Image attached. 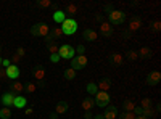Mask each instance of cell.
Listing matches in <instances>:
<instances>
[{
    "instance_id": "obj_1",
    "label": "cell",
    "mask_w": 161,
    "mask_h": 119,
    "mask_svg": "<svg viewBox=\"0 0 161 119\" xmlns=\"http://www.w3.org/2000/svg\"><path fill=\"white\" fill-rule=\"evenodd\" d=\"M61 32L64 35H73L76 31H77V23L74 18H66L63 23H61Z\"/></svg>"
},
{
    "instance_id": "obj_2",
    "label": "cell",
    "mask_w": 161,
    "mask_h": 119,
    "mask_svg": "<svg viewBox=\"0 0 161 119\" xmlns=\"http://www.w3.org/2000/svg\"><path fill=\"white\" fill-rule=\"evenodd\" d=\"M48 32H50V28L47 23H37L31 28V34L36 37H47Z\"/></svg>"
},
{
    "instance_id": "obj_3",
    "label": "cell",
    "mask_w": 161,
    "mask_h": 119,
    "mask_svg": "<svg viewBox=\"0 0 161 119\" xmlns=\"http://www.w3.org/2000/svg\"><path fill=\"white\" fill-rule=\"evenodd\" d=\"M58 57H60V60H61V58H63V60H73V58L76 57L74 47H71V45H68V44L58 47Z\"/></svg>"
},
{
    "instance_id": "obj_4",
    "label": "cell",
    "mask_w": 161,
    "mask_h": 119,
    "mask_svg": "<svg viewBox=\"0 0 161 119\" xmlns=\"http://www.w3.org/2000/svg\"><path fill=\"white\" fill-rule=\"evenodd\" d=\"M93 101H95L97 106L106 108L111 103V97H110L108 92H97V94H95V100H93Z\"/></svg>"
},
{
    "instance_id": "obj_5",
    "label": "cell",
    "mask_w": 161,
    "mask_h": 119,
    "mask_svg": "<svg viewBox=\"0 0 161 119\" xmlns=\"http://www.w3.org/2000/svg\"><path fill=\"white\" fill-rule=\"evenodd\" d=\"M108 21H110L108 24H114V26L123 24L126 21V13L121 11V10H113L110 15H108Z\"/></svg>"
},
{
    "instance_id": "obj_6",
    "label": "cell",
    "mask_w": 161,
    "mask_h": 119,
    "mask_svg": "<svg viewBox=\"0 0 161 119\" xmlns=\"http://www.w3.org/2000/svg\"><path fill=\"white\" fill-rule=\"evenodd\" d=\"M87 66V57L86 55H76L71 60V69L77 71V69H82Z\"/></svg>"
},
{
    "instance_id": "obj_7",
    "label": "cell",
    "mask_w": 161,
    "mask_h": 119,
    "mask_svg": "<svg viewBox=\"0 0 161 119\" xmlns=\"http://www.w3.org/2000/svg\"><path fill=\"white\" fill-rule=\"evenodd\" d=\"M5 71H7V77H10L11 81H16V79L19 77V74H21L19 66H16V64H10Z\"/></svg>"
},
{
    "instance_id": "obj_8",
    "label": "cell",
    "mask_w": 161,
    "mask_h": 119,
    "mask_svg": "<svg viewBox=\"0 0 161 119\" xmlns=\"http://www.w3.org/2000/svg\"><path fill=\"white\" fill-rule=\"evenodd\" d=\"M32 76L36 77V81L42 82L44 79H45V69H44V66H40V64L34 66V68H32Z\"/></svg>"
},
{
    "instance_id": "obj_9",
    "label": "cell",
    "mask_w": 161,
    "mask_h": 119,
    "mask_svg": "<svg viewBox=\"0 0 161 119\" xmlns=\"http://www.w3.org/2000/svg\"><path fill=\"white\" fill-rule=\"evenodd\" d=\"M24 90V84L23 82H19V81H11V84H10V92L13 95H21V92Z\"/></svg>"
},
{
    "instance_id": "obj_10",
    "label": "cell",
    "mask_w": 161,
    "mask_h": 119,
    "mask_svg": "<svg viewBox=\"0 0 161 119\" xmlns=\"http://www.w3.org/2000/svg\"><path fill=\"white\" fill-rule=\"evenodd\" d=\"M103 117L105 119H116L118 117V108L114 106V105H108V106L105 108Z\"/></svg>"
},
{
    "instance_id": "obj_11",
    "label": "cell",
    "mask_w": 161,
    "mask_h": 119,
    "mask_svg": "<svg viewBox=\"0 0 161 119\" xmlns=\"http://www.w3.org/2000/svg\"><path fill=\"white\" fill-rule=\"evenodd\" d=\"M161 81V73L159 71H153L147 76V85H156Z\"/></svg>"
},
{
    "instance_id": "obj_12",
    "label": "cell",
    "mask_w": 161,
    "mask_h": 119,
    "mask_svg": "<svg viewBox=\"0 0 161 119\" xmlns=\"http://www.w3.org/2000/svg\"><path fill=\"white\" fill-rule=\"evenodd\" d=\"M100 34H102L103 37H106V39H110V37L113 35V26L103 21V23L100 24Z\"/></svg>"
},
{
    "instance_id": "obj_13",
    "label": "cell",
    "mask_w": 161,
    "mask_h": 119,
    "mask_svg": "<svg viewBox=\"0 0 161 119\" xmlns=\"http://www.w3.org/2000/svg\"><path fill=\"white\" fill-rule=\"evenodd\" d=\"M13 101H15V95H13L11 92H7V94L2 95V105H3V108L13 106Z\"/></svg>"
},
{
    "instance_id": "obj_14",
    "label": "cell",
    "mask_w": 161,
    "mask_h": 119,
    "mask_svg": "<svg viewBox=\"0 0 161 119\" xmlns=\"http://www.w3.org/2000/svg\"><path fill=\"white\" fill-rule=\"evenodd\" d=\"M108 61L113 64V66H123L124 64V57L121 53H113L108 57Z\"/></svg>"
},
{
    "instance_id": "obj_15",
    "label": "cell",
    "mask_w": 161,
    "mask_h": 119,
    "mask_svg": "<svg viewBox=\"0 0 161 119\" xmlns=\"http://www.w3.org/2000/svg\"><path fill=\"white\" fill-rule=\"evenodd\" d=\"M97 89H98V92H108L111 89V81H110L108 77L100 79V82L97 84Z\"/></svg>"
},
{
    "instance_id": "obj_16",
    "label": "cell",
    "mask_w": 161,
    "mask_h": 119,
    "mask_svg": "<svg viewBox=\"0 0 161 119\" xmlns=\"http://www.w3.org/2000/svg\"><path fill=\"white\" fill-rule=\"evenodd\" d=\"M82 37L86 39V41H89V42H95L97 39H98V34L93 31V29H84Z\"/></svg>"
},
{
    "instance_id": "obj_17",
    "label": "cell",
    "mask_w": 161,
    "mask_h": 119,
    "mask_svg": "<svg viewBox=\"0 0 161 119\" xmlns=\"http://www.w3.org/2000/svg\"><path fill=\"white\" fill-rule=\"evenodd\" d=\"M26 105H28V100H26V97L23 95H16L15 97V101H13V106L15 108H26Z\"/></svg>"
},
{
    "instance_id": "obj_18",
    "label": "cell",
    "mask_w": 161,
    "mask_h": 119,
    "mask_svg": "<svg viewBox=\"0 0 161 119\" xmlns=\"http://www.w3.org/2000/svg\"><path fill=\"white\" fill-rule=\"evenodd\" d=\"M140 26H142V21L139 18H132L130 23H129V32H134V31H139L140 29Z\"/></svg>"
},
{
    "instance_id": "obj_19",
    "label": "cell",
    "mask_w": 161,
    "mask_h": 119,
    "mask_svg": "<svg viewBox=\"0 0 161 119\" xmlns=\"http://www.w3.org/2000/svg\"><path fill=\"white\" fill-rule=\"evenodd\" d=\"M64 19H66L64 11H63V10H55V13H53V21L58 23V24H61Z\"/></svg>"
},
{
    "instance_id": "obj_20",
    "label": "cell",
    "mask_w": 161,
    "mask_h": 119,
    "mask_svg": "<svg viewBox=\"0 0 161 119\" xmlns=\"http://www.w3.org/2000/svg\"><path fill=\"white\" fill-rule=\"evenodd\" d=\"M137 55H139L140 58H150V57L153 55V51H152L150 47H142V48L137 51Z\"/></svg>"
},
{
    "instance_id": "obj_21",
    "label": "cell",
    "mask_w": 161,
    "mask_h": 119,
    "mask_svg": "<svg viewBox=\"0 0 161 119\" xmlns=\"http://www.w3.org/2000/svg\"><path fill=\"white\" fill-rule=\"evenodd\" d=\"M63 11H64V15H69V16H74L76 13H77V7H76L74 3H68V5H66V8H64Z\"/></svg>"
},
{
    "instance_id": "obj_22",
    "label": "cell",
    "mask_w": 161,
    "mask_h": 119,
    "mask_svg": "<svg viewBox=\"0 0 161 119\" xmlns=\"http://www.w3.org/2000/svg\"><path fill=\"white\" fill-rule=\"evenodd\" d=\"M93 105H95V101H93L92 98H86L82 103H80V106H82L84 111H90V110L93 108Z\"/></svg>"
},
{
    "instance_id": "obj_23",
    "label": "cell",
    "mask_w": 161,
    "mask_h": 119,
    "mask_svg": "<svg viewBox=\"0 0 161 119\" xmlns=\"http://www.w3.org/2000/svg\"><path fill=\"white\" fill-rule=\"evenodd\" d=\"M68 111V103L66 101H60L58 105H57V108H55V113L60 116V114H63V113H66Z\"/></svg>"
},
{
    "instance_id": "obj_24",
    "label": "cell",
    "mask_w": 161,
    "mask_h": 119,
    "mask_svg": "<svg viewBox=\"0 0 161 119\" xmlns=\"http://www.w3.org/2000/svg\"><path fill=\"white\" fill-rule=\"evenodd\" d=\"M134 108H136V103H134L132 100H126V101L123 103V110H124V113H132Z\"/></svg>"
},
{
    "instance_id": "obj_25",
    "label": "cell",
    "mask_w": 161,
    "mask_h": 119,
    "mask_svg": "<svg viewBox=\"0 0 161 119\" xmlns=\"http://www.w3.org/2000/svg\"><path fill=\"white\" fill-rule=\"evenodd\" d=\"M61 34H63V32H61V29H60V28H53V29H50L48 37H50V39H53V41L57 42V39H60V37H61Z\"/></svg>"
},
{
    "instance_id": "obj_26",
    "label": "cell",
    "mask_w": 161,
    "mask_h": 119,
    "mask_svg": "<svg viewBox=\"0 0 161 119\" xmlns=\"http://www.w3.org/2000/svg\"><path fill=\"white\" fill-rule=\"evenodd\" d=\"M24 90L28 92V94H34V92L37 90V84H36V82H32V81L26 82V84H24Z\"/></svg>"
},
{
    "instance_id": "obj_27",
    "label": "cell",
    "mask_w": 161,
    "mask_h": 119,
    "mask_svg": "<svg viewBox=\"0 0 161 119\" xmlns=\"http://www.w3.org/2000/svg\"><path fill=\"white\" fill-rule=\"evenodd\" d=\"M13 114H11V110L10 108H2L0 110V119H10Z\"/></svg>"
},
{
    "instance_id": "obj_28",
    "label": "cell",
    "mask_w": 161,
    "mask_h": 119,
    "mask_svg": "<svg viewBox=\"0 0 161 119\" xmlns=\"http://www.w3.org/2000/svg\"><path fill=\"white\" fill-rule=\"evenodd\" d=\"M126 58H127L129 61H136V60L139 58V55H137L136 50H127V51H126Z\"/></svg>"
},
{
    "instance_id": "obj_29",
    "label": "cell",
    "mask_w": 161,
    "mask_h": 119,
    "mask_svg": "<svg viewBox=\"0 0 161 119\" xmlns=\"http://www.w3.org/2000/svg\"><path fill=\"white\" fill-rule=\"evenodd\" d=\"M74 77H76V71H74V69L68 68V69L64 71V79H66V81H73Z\"/></svg>"
},
{
    "instance_id": "obj_30",
    "label": "cell",
    "mask_w": 161,
    "mask_h": 119,
    "mask_svg": "<svg viewBox=\"0 0 161 119\" xmlns=\"http://www.w3.org/2000/svg\"><path fill=\"white\" fill-rule=\"evenodd\" d=\"M87 92H89L90 95H95L97 92H98V89H97V84H95V82H89V84H87Z\"/></svg>"
},
{
    "instance_id": "obj_31",
    "label": "cell",
    "mask_w": 161,
    "mask_h": 119,
    "mask_svg": "<svg viewBox=\"0 0 161 119\" xmlns=\"http://www.w3.org/2000/svg\"><path fill=\"white\" fill-rule=\"evenodd\" d=\"M47 48H48V53H50V55H52V53H58V44H57V42L48 44Z\"/></svg>"
},
{
    "instance_id": "obj_32",
    "label": "cell",
    "mask_w": 161,
    "mask_h": 119,
    "mask_svg": "<svg viewBox=\"0 0 161 119\" xmlns=\"http://www.w3.org/2000/svg\"><path fill=\"white\" fill-rule=\"evenodd\" d=\"M37 7H42V8H50V7H53V3L50 2V0H39V2H37Z\"/></svg>"
},
{
    "instance_id": "obj_33",
    "label": "cell",
    "mask_w": 161,
    "mask_h": 119,
    "mask_svg": "<svg viewBox=\"0 0 161 119\" xmlns=\"http://www.w3.org/2000/svg\"><path fill=\"white\" fill-rule=\"evenodd\" d=\"M140 108H143V110L152 108V100H150V98H143V100L140 101Z\"/></svg>"
},
{
    "instance_id": "obj_34",
    "label": "cell",
    "mask_w": 161,
    "mask_h": 119,
    "mask_svg": "<svg viewBox=\"0 0 161 119\" xmlns=\"http://www.w3.org/2000/svg\"><path fill=\"white\" fill-rule=\"evenodd\" d=\"M155 114H156V111H153L152 108H147V110H143V113H142V116H145V117H148V119H150V116L153 117Z\"/></svg>"
},
{
    "instance_id": "obj_35",
    "label": "cell",
    "mask_w": 161,
    "mask_h": 119,
    "mask_svg": "<svg viewBox=\"0 0 161 119\" xmlns=\"http://www.w3.org/2000/svg\"><path fill=\"white\" fill-rule=\"evenodd\" d=\"M119 119H136V114L134 113H123L121 116H118Z\"/></svg>"
},
{
    "instance_id": "obj_36",
    "label": "cell",
    "mask_w": 161,
    "mask_h": 119,
    "mask_svg": "<svg viewBox=\"0 0 161 119\" xmlns=\"http://www.w3.org/2000/svg\"><path fill=\"white\" fill-rule=\"evenodd\" d=\"M152 28H153V31L159 32V31H161V23H159V21H153V23H152Z\"/></svg>"
},
{
    "instance_id": "obj_37",
    "label": "cell",
    "mask_w": 161,
    "mask_h": 119,
    "mask_svg": "<svg viewBox=\"0 0 161 119\" xmlns=\"http://www.w3.org/2000/svg\"><path fill=\"white\" fill-rule=\"evenodd\" d=\"M19 61H21V58H19L16 53H15V55H11V60H10V63H11V64H16V66H18V63H19Z\"/></svg>"
},
{
    "instance_id": "obj_38",
    "label": "cell",
    "mask_w": 161,
    "mask_h": 119,
    "mask_svg": "<svg viewBox=\"0 0 161 119\" xmlns=\"http://www.w3.org/2000/svg\"><path fill=\"white\" fill-rule=\"evenodd\" d=\"M74 51H76V55H84V51H86V47H84V45H77V48H76Z\"/></svg>"
},
{
    "instance_id": "obj_39",
    "label": "cell",
    "mask_w": 161,
    "mask_h": 119,
    "mask_svg": "<svg viewBox=\"0 0 161 119\" xmlns=\"http://www.w3.org/2000/svg\"><path fill=\"white\" fill-rule=\"evenodd\" d=\"M5 79H7V71H5V68L0 66V81H5Z\"/></svg>"
},
{
    "instance_id": "obj_40",
    "label": "cell",
    "mask_w": 161,
    "mask_h": 119,
    "mask_svg": "<svg viewBox=\"0 0 161 119\" xmlns=\"http://www.w3.org/2000/svg\"><path fill=\"white\" fill-rule=\"evenodd\" d=\"M16 55H18L19 58H23V57L26 55V50H24L23 47H19V48H16Z\"/></svg>"
},
{
    "instance_id": "obj_41",
    "label": "cell",
    "mask_w": 161,
    "mask_h": 119,
    "mask_svg": "<svg viewBox=\"0 0 161 119\" xmlns=\"http://www.w3.org/2000/svg\"><path fill=\"white\" fill-rule=\"evenodd\" d=\"M50 61H52V63H58V61H60L58 53H52V55H50Z\"/></svg>"
},
{
    "instance_id": "obj_42",
    "label": "cell",
    "mask_w": 161,
    "mask_h": 119,
    "mask_svg": "<svg viewBox=\"0 0 161 119\" xmlns=\"http://www.w3.org/2000/svg\"><path fill=\"white\" fill-rule=\"evenodd\" d=\"M10 64H11V63H10V60H3V61H2V68H5V69H7Z\"/></svg>"
},
{
    "instance_id": "obj_43",
    "label": "cell",
    "mask_w": 161,
    "mask_h": 119,
    "mask_svg": "<svg viewBox=\"0 0 161 119\" xmlns=\"http://www.w3.org/2000/svg\"><path fill=\"white\" fill-rule=\"evenodd\" d=\"M84 119H93V114H92L90 111H86V114H84Z\"/></svg>"
},
{
    "instance_id": "obj_44",
    "label": "cell",
    "mask_w": 161,
    "mask_h": 119,
    "mask_svg": "<svg viewBox=\"0 0 161 119\" xmlns=\"http://www.w3.org/2000/svg\"><path fill=\"white\" fill-rule=\"evenodd\" d=\"M48 119H58V114H57V113H52V114L48 116Z\"/></svg>"
},
{
    "instance_id": "obj_45",
    "label": "cell",
    "mask_w": 161,
    "mask_h": 119,
    "mask_svg": "<svg viewBox=\"0 0 161 119\" xmlns=\"http://www.w3.org/2000/svg\"><path fill=\"white\" fill-rule=\"evenodd\" d=\"M93 119H105V117H103V114H95V116H93Z\"/></svg>"
},
{
    "instance_id": "obj_46",
    "label": "cell",
    "mask_w": 161,
    "mask_h": 119,
    "mask_svg": "<svg viewBox=\"0 0 161 119\" xmlns=\"http://www.w3.org/2000/svg\"><path fill=\"white\" fill-rule=\"evenodd\" d=\"M95 19H97V21H102V23H103V16H102V15H97V16H95Z\"/></svg>"
},
{
    "instance_id": "obj_47",
    "label": "cell",
    "mask_w": 161,
    "mask_h": 119,
    "mask_svg": "<svg viewBox=\"0 0 161 119\" xmlns=\"http://www.w3.org/2000/svg\"><path fill=\"white\" fill-rule=\"evenodd\" d=\"M32 113V108H26V114H31Z\"/></svg>"
},
{
    "instance_id": "obj_48",
    "label": "cell",
    "mask_w": 161,
    "mask_h": 119,
    "mask_svg": "<svg viewBox=\"0 0 161 119\" xmlns=\"http://www.w3.org/2000/svg\"><path fill=\"white\" fill-rule=\"evenodd\" d=\"M130 34H132V32H129V31H126V32H124V37H130Z\"/></svg>"
},
{
    "instance_id": "obj_49",
    "label": "cell",
    "mask_w": 161,
    "mask_h": 119,
    "mask_svg": "<svg viewBox=\"0 0 161 119\" xmlns=\"http://www.w3.org/2000/svg\"><path fill=\"white\" fill-rule=\"evenodd\" d=\"M136 119H148V117H145V116H136Z\"/></svg>"
},
{
    "instance_id": "obj_50",
    "label": "cell",
    "mask_w": 161,
    "mask_h": 119,
    "mask_svg": "<svg viewBox=\"0 0 161 119\" xmlns=\"http://www.w3.org/2000/svg\"><path fill=\"white\" fill-rule=\"evenodd\" d=\"M2 61H3V58H2V57H0V66H2Z\"/></svg>"
},
{
    "instance_id": "obj_51",
    "label": "cell",
    "mask_w": 161,
    "mask_h": 119,
    "mask_svg": "<svg viewBox=\"0 0 161 119\" xmlns=\"http://www.w3.org/2000/svg\"><path fill=\"white\" fill-rule=\"evenodd\" d=\"M0 50H2V47H0Z\"/></svg>"
}]
</instances>
